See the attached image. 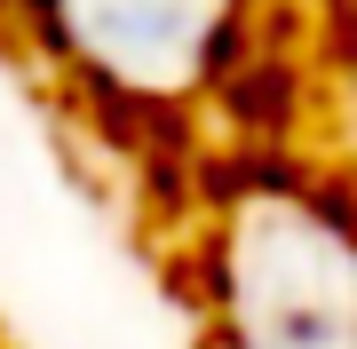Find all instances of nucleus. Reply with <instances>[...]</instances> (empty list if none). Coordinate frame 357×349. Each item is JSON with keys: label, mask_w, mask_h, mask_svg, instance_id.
<instances>
[{"label": "nucleus", "mask_w": 357, "mask_h": 349, "mask_svg": "<svg viewBox=\"0 0 357 349\" xmlns=\"http://www.w3.org/2000/svg\"><path fill=\"white\" fill-rule=\"evenodd\" d=\"M32 8H48L56 40L103 88L135 104H175L215 72L238 0H32Z\"/></svg>", "instance_id": "nucleus-1"}, {"label": "nucleus", "mask_w": 357, "mask_h": 349, "mask_svg": "<svg viewBox=\"0 0 357 349\" xmlns=\"http://www.w3.org/2000/svg\"><path fill=\"white\" fill-rule=\"evenodd\" d=\"M255 349H357V262L333 238H278L246 254L238 294Z\"/></svg>", "instance_id": "nucleus-2"}]
</instances>
